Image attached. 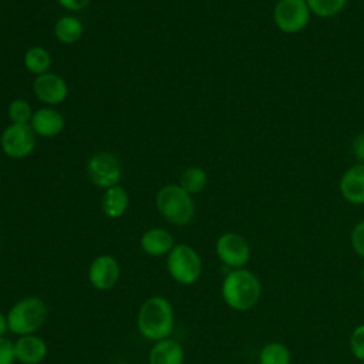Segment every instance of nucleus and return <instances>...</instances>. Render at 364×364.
Wrapping results in <instances>:
<instances>
[{
    "label": "nucleus",
    "instance_id": "f257e3e1",
    "mask_svg": "<svg viewBox=\"0 0 364 364\" xmlns=\"http://www.w3.org/2000/svg\"><path fill=\"white\" fill-rule=\"evenodd\" d=\"M262 296V283L259 277L246 269L229 272L222 283V297L225 303L237 311L250 310L257 304Z\"/></svg>",
    "mask_w": 364,
    "mask_h": 364
},
{
    "label": "nucleus",
    "instance_id": "f03ea898",
    "mask_svg": "<svg viewBox=\"0 0 364 364\" xmlns=\"http://www.w3.org/2000/svg\"><path fill=\"white\" fill-rule=\"evenodd\" d=\"M173 309L162 296H152L146 299L136 317L139 333L152 341L168 338L173 330Z\"/></svg>",
    "mask_w": 364,
    "mask_h": 364
},
{
    "label": "nucleus",
    "instance_id": "7ed1b4c3",
    "mask_svg": "<svg viewBox=\"0 0 364 364\" xmlns=\"http://www.w3.org/2000/svg\"><path fill=\"white\" fill-rule=\"evenodd\" d=\"M159 213L173 225H188L195 216L192 195L176 183L162 186L155 198Z\"/></svg>",
    "mask_w": 364,
    "mask_h": 364
},
{
    "label": "nucleus",
    "instance_id": "20e7f679",
    "mask_svg": "<svg viewBox=\"0 0 364 364\" xmlns=\"http://www.w3.org/2000/svg\"><path fill=\"white\" fill-rule=\"evenodd\" d=\"M47 314V304L40 297H24L13 304L7 313L9 330L17 336L34 334L44 324Z\"/></svg>",
    "mask_w": 364,
    "mask_h": 364
},
{
    "label": "nucleus",
    "instance_id": "39448f33",
    "mask_svg": "<svg viewBox=\"0 0 364 364\" xmlns=\"http://www.w3.org/2000/svg\"><path fill=\"white\" fill-rule=\"evenodd\" d=\"M166 269L175 282L181 284H193L202 273V260L192 246L179 243L168 253Z\"/></svg>",
    "mask_w": 364,
    "mask_h": 364
},
{
    "label": "nucleus",
    "instance_id": "423d86ee",
    "mask_svg": "<svg viewBox=\"0 0 364 364\" xmlns=\"http://www.w3.org/2000/svg\"><path fill=\"white\" fill-rule=\"evenodd\" d=\"M37 135L30 124H10L0 135V148L11 159H24L36 149Z\"/></svg>",
    "mask_w": 364,
    "mask_h": 364
},
{
    "label": "nucleus",
    "instance_id": "0eeeda50",
    "mask_svg": "<svg viewBox=\"0 0 364 364\" xmlns=\"http://www.w3.org/2000/svg\"><path fill=\"white\" fill-rule=\"evenodd\" d=\"M85 171L88 179L98 188H112L119 185V179L122 175V166L119 159L111 152H97L90 156Z\"/></svg>",
    "mask_w": 364,
    "mask_h": 364
},
{
    "label": "nucleus",
    "instance_id": "6e6552de",
    "mask_svg": "<svg viewBox=\"0 0 364 364\" xmlns=\"http://www.w3.org/2000/svg\"><path fill=\"white\" fill-rule=\"evenodd\" d=\"M310 9L306 0H279L273 9V20L277 28L294 34L306 28L310 21Z\"/></svg>",
    "mask_w": 364,
    "mask_h": 364
},
{
    "label": "nucleus",
    "instance_id": "1a4fd4ad",
    "mask_svg": "<svg viewBox=\"0 0 364 364\" xmlns=\"http://www.w3.org/2000/svg\"><path fill=\"white\" fill-rule=\"evenodd\" d=\"M216 255L223 264L240 269L250 259V246L242 235L228 232L216 240Z\"/></svg>",
    "mask_w": 364,
    "mask_h": 364
},
{
    "label": "nucleus",
    "instance_id": "9d476101",
    "mask_svg": "<svg viewBox=\"0 0 364 364\" xmlns=\"http://www.w3.org/2000/svg\"><path fill=\"white\" fill-rule=\"evenodd\" d=\"M33 92L38 101L46 104V107H54L65 101L68 85L63 77L48 71L34 78Z\"/></svg>",
    "mask_w": 364,
    "mask_h": 364
},
{
    "label": "nucleus",
    "instance_id": "9b49d317",
    "mask_svg": "<svg viewBox=\"0 0 364 364\" xmlns=\"http://www.w3.org/2000/svg\"><path fill=\"white\" fill-rule=\"evenodd\" d=\"M119 263L111 255H101L95 257L88 269L90 283L98 290L112 289L119 279Z\"/></svg>",
    "mask_w": 364,
    "mask_h": 364
},
{
    "label": "nucleus",
    "instance_id": "f8f14e48",
    "mask_svg": "<svg viewBox=\"0 0 364 364\" xmlns=\"http://www.w3.org/2000/svg\"><path fill=\"white\" fill-rule=\"evenodd\" d=\"M65 125L64 115L53 108V107H43L33 112L30 127L36 132L37 136L43 138H53L63 132Z\"/></svg>",
    "mask_w": 364,
    "mask_h": 364
},
{
    "label": "nucleus",
    "instance_id": "ddd939ff",
    "mask_svg": "<svg viewBox=\"0 0 364 364\" xmlns=\"http://www.w3.org/2000/svg\"><path fill=\"white\" fill-rule=\"evenodd\" d=\"M340 192L343 198L353 205L364 203V164L358 162L343 173L340 179Z\"/></svg>",
    "mask_w": 364,
    "mask_h": 364
},
{
    "label": "nucleus",
    "instance_id": "4468645a",
    "mask_svg": "<svg viewBox=\"0 0 364 364\" xmlns=\"http://www.w3.org/2000/svg\"><path fill=\"white\" fill-rule=\"evenodd\" d=\"M14 354L21 364H40L47 355V344L36 334L20 336L14 343Z\"/></svg>",
    "mask_w": 364,
    "mask_h": 364
},
{
    "label": "nucleus",
    "instance_id": "2eb2a0df",
    "mask_svg": "<svg viewBox=\"0 0 364 364\" xmlns=\"http://www.w3.org/2000/svg\"><path fill=\"white\" fill-rule=\"evenodd\" d=\"M183 347L173 338L156 341L149 351V364H183Z\"/></svg>",
    "mask_w": 364,
    "mask_h": 364
},
{
    "label": "nucleus",
    "instance_id": "dca6fc26",
    "mask_svg": "<svg viewBox=\"0 0 364 364\" xmlns=\"http://www.w3.org/2000/svg\"><path fill=\"white\" fill-rule=\"evenodd\" d=\"M175 246L172 235L161 228L148 229L141 237V247L149 256H164L168 255Z\"/></svg>",
    "mask_w": 364,
    "mask_h": 364
},
{
    "label": "nucleus",
    "instance_id": "f3484780",
    "mask_svg": "<svg viewBox=\"0 0 364 364\" xmlns=\"http://www.w3.org/2000/svg\"><path fill=\"white\" fill-rule=\"evenodd\" d=\"M128 203H129L128 193L121 185H115L112 188L105 189L101 199L102 212L105 216L111 219L121 218L127 212Z\"/></svg>",
    "mask_w": 364,
    "mask_h": 364
},
{
    "label": "nucleus",
    "instance_id": "a211bd4d",
    "mask_svg": "<svg viewBox=\"0 0 364 364\" xmlns=\"http://www.w3.org/2000/svg\"><path fill=\"white\" fill-rule=\"evenodd\" d=\"M84 34L81 20L74 16H63L54 24V36L63 44H74Z\"/></svg>",
    "mask_w": 364,
    "mask_h": 364
},
{
    "label": "nucleus",
    "instance_id": "6ab92c4d",
    "mask_svg": "<svg viewBox=\"0 0 364 364\" xmlns=\"http://www.w3.org/2000/svg\"><path fill=\"white\" fill-rule=\"evenodd\" d=\"M51 63H53V58H51L50 53L44 47H40V46L30 47L24 53V57H23V64H24L26 70L28 73L34 74L36 77L48 73Z\"/></svg>",
    "mask_w": 364,
    "mask_h": 364
},
{
    "label": "nucleus",
    "instance_id": "aec40b11",
    "mask_svg": "<svg viewBox=\"0 0 364 364\" xmlns=\"http://www.w3.org/2000/svg\"><path fill=\"white\" fill-rule=\"evenodd\" d=\"M208 183L206 172L199 166H189L186 168L179 179V186L183 188L188 193L195 195L205 189Z\"/></svg>",
    "mask_w": 364,
    "mask_h": 364
},
{
    "label": "nucleus",
    "instance_id": "412c9836",
    "mask_svg": "<svg viewBox=\"0 0 364 364\" xmlns=\"http://www.w3.org/2000/svg\"><path fill=\"white\" fill-rule=\"evenodd\" d=\"M289 348L277 341L266 344L259 354V364H290Z\"/></svg>",
    "mask_w": 364,
    "mask_h": 364
},
{
    "label": "nucleus",
    "instance_id": "4be33fe9",
    "mask_svg": "<svg viewBox=\"0 0 364 364\" xmlns=\"http://www.w3.org/2000/svg\"><path fill=\"white\" fill-rule=\"evenodd\" d=\"M311 13L318 17L328 18L343 11L347 0H306Z\"/></svg>",
    "mask_w": 364,
    "mask_h": 364
},
{
    "label": "nucleus",
    "instance_id": "5701e85b",
    "mask_svg": "<svg viewBox=\"0 0 364 364\" xmlns=\"http://www.w3.org/2000/svg\"><path fill=\"white\" fill-rule=\"evenodd\" d=\"M33 112L30 102L23 98H14L7 107V115L11 124H30Z\"/></svg>",
    "mask_w": 364,
    "mask_h": 364
},
{
    "label": "nucleus",
    "instance_id": "b1692460",
    "mask_svg": "<svg viewBox=\"0 0 364 364\" xmlns=\"http://www.w3.org/2000/svg\"><path fill=\"white\" fill-rule=\"evenodd\" d=\"M350 348H351V353L358 360L364 361V324L353 330L350 337Z\"/></svg>",
    "mask_w": 364,
    "mask_h": 364
},
{
    "label": "nucleus",
    "instance_id": "393cba45",
    "mask_svg": "<svg viewBox=\"0 0 364 364\" xmlns=\"http://www.w3.org/2000/svg\"><path fill=\"white\" fill-rule=\"evenodd\" d=\"M351 246L354 252L364 257V220L358 222L351 232Z\"/></svg>",
    "mask_w": 364,
    "mask_h": 364
},
{
    "label": "nucleus",
    "instance_id": "a878e982",
    "mask_svg": "<svg viewBox=\"0 0 364 364\" xmlns=\"http://www.w3.org/2000/svg\"><path fill=\"white\" fill-rule=\"evenodd\" d=\"M14 360V343L4 337H0V364H13Z\"/></svg>",
    "mask_w": 364,
    "mask_h": 364
},
{
    "label": "nucleus",
    "instance_id": "bb28decb",
    "mask_svg": "<svg viewBox=\"0 0 364 364\" xmlns=\"http://www.w3.org/2000/svg\"><path fill=\"white\" fill-rule=\"evenodd\" d=\"M57 3L68 11H81L90 6L91 0H57Z\"/></svg>",
    "mask_w": 364,
    "mask_h": 364
},
{
    "label": "nucleus",
    "instance_id": "cd10ccee",
    "mask_svg": "<svg viewBox=\"0 0 364 364\" xmlns=\"http://www.w3.org/2000/svg\"><path fill=\"white\" fill-rule=\"evenodd\" d=\"M351 149H353V154L355 156V159L361 164H364V132L358 134L354 141H353V145H351Z\"/></svg>",
    "mask_w": 364,
    "mask_h": 364
},
{
    "label": "nucleus",
    "instance_id": "c85d7f7f",
    "mask_svg": "<svg viewBox=\"0 0 364 364\" xmlns=\"http://www.w3.org/2000/svg\"><path fill=\"white\" fill-rule=\"evenodd\" d=\"M9 330V324H7V316H4L0 311V337H3V334Z\"/></svg>",
    "mask_w": 364,
    "mask_h": 364
},
{
    "label": "nucleus",
    "instance_id": "c756f323",
    "mask_svg": "<svg viewBox=\"0 0 364 364\" xmlns=\"http://www.w3.org/2000/svg\"><path fill=\"white\" fill-rule=\"evenodd\" d=\"M363 283H364V270H363Z\"/></svg>",
    "mask_w": 364,
    "mask_h": 364
},
{
    "label": "nucleus",
    "instance_id": "7c9ffc66",
    "mask_svg": "<svg viewBox=\"0 0 364 364\" xmlns=\"http://www.w3.org/2000/svg\"><path fill=\"white\" fill-rule=\"evenodd\" d=\"M363 363H364V361H363Z\"/></svg>",
    "mask_w": 364,
    "mask_h": 364
}]
</instances>
